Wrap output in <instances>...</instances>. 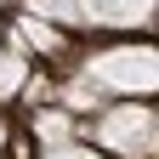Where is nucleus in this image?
Segmentation results:
<instances>
[{"instance_id":"f257e3e1","label":"nucleus","mask_w":159,"mask_h":159,"mask_svg":"<svg viewBox=\"0 0 159 159\" xmlns=\"http://www.w3.org/2000/svg\"><path fill=\"white\" fill-rule=\"evenodd\" d=\"M85 74L97 80L102 91L114 97H142L159 91V46H108V51H91L85 57Z\"/></svg>"},{"instance_id":"f03ea898","label":"nucleus","mask_w":159,"mask_h":159,"mask_svg":"<svg viewBox=\"0 0 159 159\" xmlns=\"http://www.w3.org/2000/svg\"><path fill=\"white\" fill-rule=\"evenodd\" d=\"M91 136L119 159H159V108L142 102H119L91 125Z\"/></svg>"},{"instance_id":"7ed1b4c3","label":"nucleus","mask_w":159,"mask_h":159,"mask_svg":"<svg viewBox=\"0 0 159 159\" xmlns=\"http://www.w3.org/2000/svg\"><path fill=\"white\" fill-rule=\"evenodd\" d=\"M91 23L102 29H136V23H159V0H85Z\"/></svg>"},{"instance_id":"20e7f679","label":"nucleus","mask_w":159,"mask_h":159,"mask_svg":"<svg viewBox=\"0 0 159 159\" xmlns=\"http://www.w3.org/2000/svg\"><path fill=\"white\" fill-rule=\"evenodd\" d=\"M23 85H29V51L11 46V51H0V102H6V97H17Z\"/></svg>"},{"instance_id":"39448f33","label":"nucleus","mask_w":159,"mask_h":159,"mask_svg":"<svg viewBox=\"0 0 159 159\" xmlns=\"http://www.w3.org/2000/svg\"><path fill=\"white\" fill-rule=\"evenodd\" d=\"M17 29H23V40H29L34 51H63V34H57V23H51V17L29 11V17H17Z\"/></svg>"},{"instance_id":"423d86ee","label":"nucleus","mask_w":159,"mask_h":159,"mask_svg":"<svg viewBox=\"0 0 159 159\" xmlns=\"http://www.w3.org/2000/svg\"><path fill=\"white\" fill-rule=\"evenodd\" d=\"M34 131L46 136V142H63L68 136V114L63 108H34Z\"/></svg>"},{"instance_id":"0eeeda50","label":"nucleus","mask_w":159,"mask_h":159,"mask_svg":"<svg viewBox=\"0 0 159 159\" xmlns=\"http://www.w3.org/2000/svg\"><path fill=\"white\" fill-rule=\"evenodd\" d=\"M40 159H102L97 148H85V142H46V153Z\"/></svg>"},{"instance_id":"6e6552de","label":"nucleus","mask_w":159,"mask_h":159,"mask_svg":"<svg viewBox=\"0 0 159 159\" xmlns=\"http://www.w3.org/2000/svg\"><path fill=\"white\" fill-rule=\"evenodd\" d=\"M0 148H6V119H0Z\"/></svg>"},{"instance_id":"1a4fd4ad","label":"nucleus","mask_w":159,"mask_h":159,"mask_svg":"<svg viewBox=\"0 0 159 159\" xmlns=\"http://www.w3.org/2000/svg\"><path fill=\"white\" fill-rule=\"evenodd\" d=\"M0 40H6V23H0Z\"/></svg>"}]
</instances>
